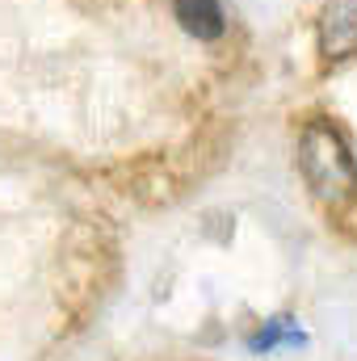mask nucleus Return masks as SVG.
Wrapping results in <instances>:
<instances>
[{
  "instance_id": "1",
  "label": "nucleus",
  "mask_w": 357,
  "mask_h": 361,
  "mask_svg": "<svg viewBox=\"0 0 357 361\" xmlns=\"http://www.w3.org/2000/svg\"><path fill=\"white\" fill-rule=\"evenodd\" d=\"M298 169L307 189L324 202V206H345L357 197V160L345 143V135L324 122L311 118L298 135Z\"/></svg>"
},
{
  "instance_id": "3",
  "label": "nucleus",
  "mask_w": 357,
  "mask_h": 361,
  "mask_svg": "<svg viewBox=\"0 0 357 361\" xmlns=\"http://www.w3.org/2000/svg\"><path fill=\"white\" fill-rule=\"evenodd\" d=\"M173 13H177L181 30L210 42L227 30V17H223V4L219 0H173Z\"/></svg>"
},
{
  "instance_id": "2",
  "label": "nucleus",
  "mask_w": 357,
  "mask_h": 361,
  "mask_svg": "<svg viewBox=\"0 0 357 361\" xmlns=\"http://www.w3.org/2000/svg\"><path fill=\"white\" fill-rule=\"evenodd\" d=\"M320 55L349 59L357 55V0H337L320 17Z\"/></svg>"
},
{
  "instance_id": "4",
  "label": "nucleus",
  "mask_w": 357,
  "mask_h": 361,
  "mask_svg": "<svg viewBox=\"0 0 357 361\" xmlns=\"http://www.w3.org/2000/svg\"><path fill=\"white\" fill-rule=\"evenodd\" d=\"M282 341H303V336H298V328H294L290 319H273L261 336H253V349H257V353H269V349H273V345H282Z\"/></svg>"
}]
</instances>
